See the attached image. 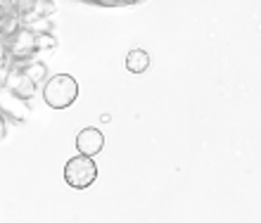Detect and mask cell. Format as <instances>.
<instances>
[{
    "mask_svg": "<svg viewBox=\"0 0 261 223\" xmlns=\"http://www.w3.org/2000/svg\"><path fill=\"white\" fill-rule=\"evenodd\" d=\"M76 98H79V83H76L74 76L57 74V76H50L45 81L43 100L50 109H67L76 102Z\"/></svg>",
    "mask_w": 261,
    "mask_h": 223,
    "instance_id": "cell-1",
    "label": "cell"
},
{
    "mask_svg": "<svg viewBox=\"0 0 261 223\" xmlns=\"http://www.w3.org/2000/svg\"><path fill=\"white\" fill-rule=\"evenodd\" d=\"M97 178V166L93 157L88 154H76L64 164V181L74 190H86L90 188Z\"/></svg>",
    "mask_w": 261,
    "mask_h": 223,
    "instance_id": "cell-2",
    "label": "cell"
},
{
    "mask_svg": "<svg viewBox=\"0 0 261 223\" xmlns=\"http://www.w3.org/2000/svg\"><path fill=\"white\" fill-rule=\"evenodd\" d=\"M7 86H10L14 98H19V100H29L36 91V81L21 67H17V64H12V71L7 76Z\"/></svg>",
    "mask_w": 261,
    "mask_h": 223,
    "instance_id": "cell-3",
    "label": "cell"
},
{
    "mask_svg": "<svg viewBox=\"0 0 261 223\" xmlns=\"http://www.w3.org/2000/svg\"><path fill=\"white\" fill-rule=\"evenodd\" d=\"M105 147V135L102 131H97V128H83V131H79V135H76V150H79V154H88V157H95L97 152H102Z\"/></svg>",
    "mask_w": 261,
    "mask_h": 223,
    "instance_id": "cell-4",
    "label": "cell"
},
{
    "mask_svg": "<svg viewBox=\"0 0 261 223\" xmlns=\"http://www.w3.org/2000/svg\"><path fill=\"white\" fill-rule=\"evenodd\" d=\"M126 69L130 74H143V71L150 69V55L145 52L143 48H133L126 55Z\"/></svg>",
    "mask_w": 261,
    "mask_h": 223,
    "instance_id": "cell-5",
    "label": "cell"
},
{
    "mask_svg": "<svg viewBox=\"0 0 261 223\" xmlns=\"http://www.w3.org/2000/svg\"><path fill=\"white\" fill-rule=\"evenodd\" d=\"M5 133H7V128H5V119L0 117V140L5 138Z\"/></svg>",
    "mask_w": 261,
    "mask_h": 223,
    "instance_id": "cell-6",
    "label": "cell"
},
{
    "mask_svg": "<svg viewBox=\"0 0 261 223\" xmlns=\"http://www.w3.org/2000/svg\"><path fill=\"white\" fill-rule=\"evenodd\" d=\"M0 91H3V76H0Z\"/></svg>",
    "mask_w": 261,
    "mask_h": 223,
    "instance_id": "cell-7",
    "label": "cell"
}]
</instances>
